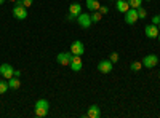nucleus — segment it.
<instances>
[{"instance_id":"obj_9","label":"nucleus","mask_w":160,"mask_h":118,"mask_svg":"<svg viewBox=\"0 0 160 118\" xmlns=\"http://www.w3.org/2000/svg\"><path fill=\"white\" fill-rule=\"evenodd\" d=\"M13 16H15L16 19L22 21L28 18V10H26V7H21V5H16L15 8H13Z\"/></svg>"},{"instance_id":"obj_3","label":"nucleus","mask_w":160,"mask_h":118,"mask_svg":"<svg viewBox=\"0 0 160 118\" xmlns=\"http://www.w3.org/2000/svg\"><path fill=\"white\" fill-rule=\"evenodd\" d=\"M138 19H139V16H138V10H136V8H130V10L125 13V22H127L128 26L136 24Z\"/></svg>"},{"instance_id":"obj_33","label":"nucleus","mask_w":160,"mask_h":118,"mask_svg":"<svg viewBox=\"0 0 160 118\" xmlns=\"http://www.w3.org/2000/svg\"><path fill=\"white\" fill-rule=\"evenodd\" d=\"M158 80H160V72H158Z\"/></svg>"},{"instance_id":"obj_15","label":"nucleus","mask_w":160,"mask_h":118,"mask_svg":"<svg viewBox=\"0 0 160 118\" xmlns=\"http://www.w3.org/2000/svg\"><path fill=\"white\" fill-rule=\"evenodd\" d=\"M7 82H8V86H10V89H18V88L21 86L19 77H11L10 80H7Z\"/></svg>"},{"instance_id":"obj_31","label":"nucleus","mask_w":160,"mask_h":118,"mask_svg":"<svg viewBox=\"0 0 160 118\" xmlns=\"http://www.w3.org/2000/svg\"><path fill=\"white\" fill-rule=\"evenodd\" d=\"M157 38H158V42H160V34H158V37H157Z\"/></svg>"},{"instance_id":"obj_35","label":"nucleus","mask_w":160,"mask_h":118,"mask_svg":"<svg viewBox=\"0 0 160 118\" xmlns=\"http://www.w3.org/2000/svg\"><path fill=\"white\" fill-rule=\"evenodd\" d=\"M148 2H151V0H148Z\"/></svg>"},{"instance_id":"obj_20","label":"nucleus","mask_w":160,"mask_h":118,"mask_svg":"<svg viewBox=\"0 0 160 118\" xmlns=\"http://www.w3.org/2000/svg\"><path fill=\"white\" fill-rule=\"evenodd\" d=\"M34 110H35V115H37V116H40V118H45V116L48 115V110H47V109H38V107H34Z\"/></svg>"},{"instance_id":"obj_27","label":"nucleus","mask_w":160,"mask_h":118,"mask_svg":"<svg viewBox=\"0 0 160 118\" xmlns=\"http://www.w3.org/2000/svg\"><path fill=\"white\" fill-rule=\"evenodd\" d=\"M66 19H68V21H75L77 18H75L74 15H71V13H68V16H66Z\"/></svg>"},{"instance_id":"obj_11","label":"nucleus","mask_w":160,"mask_h":118,"mask_svg":"<svg viewBox=\"0 0 160 118\" xmlns=\"http://www.w3.org/2000/svg\"><path fill=\"white\" fill-rule=\"evenodd\" d=\"M115 10L118 13H127L130 10V5L127 0H115Z\"/></svg>"},{"instance_id":"obj_14","label":"nucleus","mask_w":160,"mask_h":118,"mask_svg":"<svg viewBox=\"0 0 160 118\" xmlns=\"http://www.w3.org/2000/svg\"><path fill=\"white\" fill-rule=\"evenodd\" d=\"M69 13H71V15H74V16L77 18V16L80 15V13H82V5L77 3V2L71 3V5H69Z\"/></svg>"},{"instance_id":"obj_7","label":"nucleus","mask_w":160,"mask_h":118,"mask_svg":"<svg viewBox=\"0 0 160 118\" xmlns=\"http://www.w3.org/2000/svg\"><path fill=\"white\" fill-rule=\"evenodd\" d=\"M144 34H146V37H148V38H157L158 34H160L158 26H155V24H148V26L144 27Z\"/></svg>"},{"instance_id":"obj_34","label":"nucleus","mask_w":160,"mask_h":118,"mask_svg":"<svg viewBox=\"0 0 160 118\" xmlns=\"http://www.w3.org/2000/svg\"><path fill=\"white\" fill-rule=\"evenodd\" d=\"M158 31H160V24H158Z\"/></svg>"},{"instance_id":"obj_24","label":"nucleus","mask_w":160,"mask_h":118,"mask_svg":"<svg viewBox=\"0 0 160 118\" xmlns=\"http://www.w3.org/2000/svg\"><path fill=\"white\" fill-rule=\"evenodd\" d=\"M98 11L101 13V15H108V13H109V7H104V5H101Z\"/></svg>"},{"instance_id":"obj_4","label":"nucleus","mask_w":160,"mask_h":118,"mask_svg":"<svg viewBox=\"0 0 160 118\" xmlns=\"http://www.w3.org/2000/svg\"><path fill=\"white\" fill-rule=\"evenodd\" d=\"M69 67L72 72H80L83 67V62H82V56H77V54H72V59L69 62Z\"/></svg>"},{"instance_id":"obj_25","label":"nucleus","mask_w":160,"mask_h":118,"mask_svg":"<svg viewBox=\"0 0 160 118\" xmlns=\"http://www.w3.org/2000/svg\"><path fill=\"white\" fill-rule=\"evenodd\" d=\"M32 3H34V0H22V7H26V8H29Z\"/></svg>"},{"instance_id":"obj_17","label":"nucleus","mask_w":160,"mask_h":118,"mask_svg":"<svg viewBox=\"0 0 160 118\" xmlns=\"http://www.w3.org/2000/svg\"><path fill=\"white\" fill-rule=\"evenodd\" d=\"M90 16H91V22H93V24H96V22H99V21L102 19V15H101L99 11H93Z\"/></svg>"},{"instance_id":"obj_26","label":"nucleus","mask_w":160,"mask_h":118,"mask_svg":"<svg viewBox=\"0 0 160 118\" xmlns=\"http://www.w3.org/2000/svg\"><path fill=\"white\" fill-rule=\"evenodd\" d=\"M152 24H155V26L160 24V15H155V16L152 18Z\"/></svg>"},{"instance_id":"obj_2","label":"nucleus","mask_w":160,"mask_h":118,"mask_svg":"<svg viewBox=\"0 0 160 118\" xmlns=\"http://www.w3.org/2000/svg\"><path fill=\"white\" fill-rule=\"evenodd\" d=\"M0 75H2L3 80H10L11 77H15V67L11 64H2L0 65Z\"/></svg>"},{"instance_id":"obj_12","label":"nucleus","mask_w":160,"mask_h":118,"mask_svg":"<svg viewBox=\"0 0 160 118\" xmlns=\"http://www.w3.org/2000/svg\"><path fill=\"white\" fill-rule=\"evenodd\" d=\"M87 116H88V118H99V116H101V109L96 106V104H93V106L88 109Z\"/></svg>"},{"instance_id":"obj_8","label":"nucleus","mask_w":160,"mask_h":118,"mask_svg":"<svg viewBox=\"0 0 160 118\" xmlns=\"http://www.w3.org/2000/svg\"><path fill=\"white\" fill-rule=\"evenodd\" d=\"M71 53L72 54H77V56H82L85 53V45L80 42V40H75L71 43Z\"/></svg>"},{"instance_id":"obj_16","label":"nucleus","mask_w":160,"mask_h":118,"mask_svg":"<svg viewBox=\"0 0 160 118\" xmlns=\"http://www.w3.org/2000/svg\"><path fill=\"white\" fill-rule=\"evenodd\" d=\"M34 107H38V109H47V110H50V102L47 101V99H38L37 102H35V106Z\"/></svg>"},{"instance_id":"obj_13","label":"nucleus","mask_w":160,"mask_h":118,"mask_svg":"<svg viewBox=\"0 0 160 118\" xmlns=\"http://www.w3.org/2000/svg\"><path fill=\"white\" fill-rule=\"evenodd\" d=\"M85 5H87L88 11H91V13H93V11H98V10H99V7H101L99 0H87Z\"/></svg>"},{"instance_id":"obj_18","label":"nucleus","mask_w":160,"mask_h":118,"mask_svg":"<svg viewBox=\"0 0 160 118\" xmlns=\"http://www.w3.org/2000/svg\"><path fill=\"white\" fill-rule=\"evenodd\" d=\"M130 69H131L133 72H139V70L142 69V62H139V61H133L131 65H130Z\"/></svg>"},{"instance_id":"obj_1","label":"nucleus","mask_w":160,"mask_h":118,"mask_svg":"<svg viewBox=\"0 0 160 118\" xmlns=\"http://www.w3.org/2000/svg\"><path fill=\"white\" fill-rule=\"evenodd\" d=\"M75 21H77V24H78L82 29H90V27H91V24H93V22H91V16L88 15V13H83V11L77 16Z\"/></svg>"},{"instance_id":"obj_19","label":"nucleus","mask_w":160,"mask_h":118,"mask_svg":"<svg viewBox=\"0 0 160 118\" xmlns=\"http://www.w3.org/2000/svg\"><path fill=\"white\" fill-rule=\"evenodd\" d=\"M128 2V5H130V8H139V7H142V0H127Z\"/></svg>"},{"instance_id":"obj_5","label":"nucleus","mask_w":160,"mask_h":118,"mask_svg":"<svg viewBox=\"0 0 160 118\" xmlns=\"http://www.w3.org/2000/svg\"><path fill=\"white\" fill-rule=\"evenodd\" d=\"M157 64H158V56L157 54H148L142 59V65L146 69H154Z\"/></svg>"},{"instance_id":"obj_28","label":"nucleus","mask_w":160,"mask_h":118,"mask_svg":"<svg viewBox=\"0 0 160 118\" xmlns=\"http://www.w3.org/2000/svg\"><path fill=\"white\" fill-rule=\"evenodd\" d=\"M15 77H21V70H16L15 69Z\"/></svg>"},{"instance_id":"obj_21","label":"nucleus","mask_w":160,"mask_h":118,"mask_svg":"<svg viewBox=\"0 0 160 118\" xmlns=\"http://www.w3.org/2000/svg\"><path fill=\"white\" fill-rule=\"evenodd\" d=\"M8 89H10L8 82H7V80H5V82H3V80H0V94H5Z\"/></svg>"},{"instance_id":"obj_32","label":"nucleus","mask_w":160,"mask_h":118,"mask_svg":"<svg viewBox=\"0 0 160 118\" xmlns=\"http://www.w3.org/2000/svg\"><path fill=\"white\" fill-rule=\"evenodd\" d=\"M10 2H15V3H16V0H10Z\"/></svg>"},{"instance_id":"obj_30","label":"nucleus","mask_w":160,"mask_h":118,"mask_svg":"<svg viewBox=\"0 0 160 118\" xmlns=\"http://www.w3.org/2000/svg\"><path fill=\"white\" fill-rule=\"evenodd\" d=\"M3 2H5V0H0V5H2V3H3Z\"/></svg>"},{"instance_id":"obj_29","label":"nucleus","mask_w":160,"mask_h":118,"mask_svg":"<svg viewBox=\"0 0 160 118\" xmlns=\"http://www.w3.org/2000/svg\"><path fill=\"white\" fill-rule=\"evenodd\" d=\"M16 5H21L22 7V0H16Z\"/></svg>"},{"instance_id":"obj_6","label":"nucleus","mask_w":160,"mask_h":118,"mask_svg":"<svg viewBox=\"0 0 160 118\" xmlns=\"http://www.w3.org/2000/svg\"><path fill=\"white\" fill-rule=\"evenodd\" d=\"M114 69V62H111V59H102L98 64V70L101 73H111Z\"/></svg>"},{"instance_id":"obj_23","label":"nucleus","mask_w":160,"mask_h":118,"mask_svg":"<svg viewBox=\"0 0 160 118\" xmlns=\"http://www.w3.org/2000/svg\"><path fill=\"white\" fill-rule=\"evenodd\" d=\"M118 58H120V56H118V53H111V56H109L111 62H114V64H115V62H118Z\"/></svg>"},{"instance_id":"obj_22","label":"nucleus","mask_w":160,"mask_h":118,"mask_svg":"<svg viewBox=\"0 0 160 118\" xmlns=\"http://www.w3.org/2000/svg\"><path fill=\"white\" fill-rule=\"evenodd\" d=\"M138 16H139V19H144L146 16H148V11H146L142 7H139L138 8Z\"/></svg>"},{"instance_id":"obj_10","label":"nucleus","mask_w":160,"mask_h":118,"mask_svg":"<svg viewBox=\"0 0 160 118\" xmlns=\"http://www.w3.org/2000/svg\"><path fill=\"white\" fill-rule=\"evenodd\" d=\"M71 59H72V53H59L56 56V62L61 65H69Z\"/></svg>"}]
</instances>
